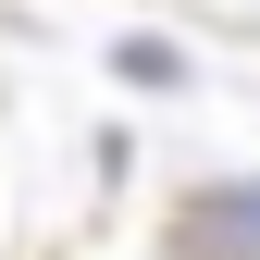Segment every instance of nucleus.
Here are the masks:
<instances>
[{
  "label": "nucleus",
  "mask_w": 260,
  "mask_h": 260,
  "mask_svg": "<svg viewBox=\"0 0 260 260\" xmlns=\"http://www.w3.org/2000/svg\"><path fill=\"white\" fill-rule=\"evenodd\" d=\"M260 186H223V199L199 211V223H174V260H260Z\"/></svg>",
  "instance_id": "f257e3e1"
}]
</instances>
